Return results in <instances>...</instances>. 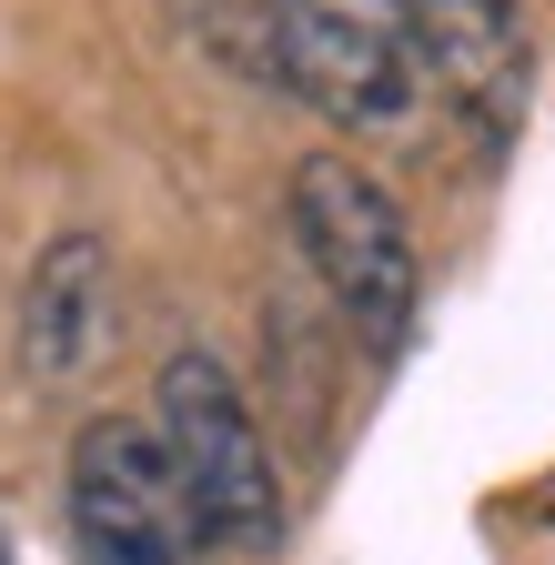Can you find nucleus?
Instances as JSON below:
<instances>
[{
    "mask_svg": "<svg viewBox=\"0 0 555 565\" xmlns=\"http://www.w3.org/2000/svg\"><path fill=\"white\" fill-rule=\"evenodd\" d=\"M284 202H293V243H303L313 282L333 294V313L354 323V343L394 353L414 333V303H425V263H414V233H404L394 192L354 152H303Z\"/></svg>",
    "mask_w": 555,
    "mask_h": 565,
    "instance_id": "f257e3e1",
    "label": "nucleus"
},
{
    "mask_svg": "<svg viewBox=\"0 0 555 565\" xmlns=\"http://www.w3.org/2000/svg\"><path fill=\"white\" fill-rule=\"evenodd\" d=\"M152 435H162L172 475L192 484L213 545H233V555H273V545H284V465H273V445H263V424H253V404H243L223 353L182 343L162 364Z\"/></svg>",
    "mask_w": 555,
    "mask_h": 565,
    "instance_id": "f03ea898",
    "label": "nucleus"
},
{
    "mask_svg": "<svg viewBox=\"0 0 555 565\" xmlns=\"http://www.w3.org/2000/svg\"><path fill=\"white\" fill-rule=\"evenodd\" d=\"M72 535L82 565H213L192 484L172 475L162 435L131 414H92L72 445Z\"/></svg>",
    "mask_w": 555,
    "mask_h": 565,
    "instance_id": "7ed1b4c3",
    "label": "nucleus"
},
{
    "mask_svg": "<svg viewBox=\"0 0 555 565\" xmlns=\"http://www.w3.org/2000/svg\"><path fill=\"white\" fill-rule=\"evenodd\" d=\"M111 333V243L102 233H51L21 282V374L31 384H82Z\"/></svg>",
    "mask_w": 555,
    "mask_h": 565,
    "instance_id": "20e7f679",
    "label": "nucleus"
},
{
    "mask_svg": "<svg viewBox=\"0 0 555 565\" xmlns=\"http://www.w3.org/2000/svg\"><path fill=\"white\" fill-rule=\"evenodd\" d=\"M414 41H425V71L484 121H515L525 102V41L505 0H414Z\"/></svg>",
    "mask_w": 555,
    "mask_h": 565,
    "instance_id": "39448f33",
    "label": "nucleus"
},
{
    "mask_svg": "<svg viewBox=\"0 0 555 565\" xmlns=\"http://www.w3.org/2000/svg\"><path fill=\"white\" fill-rule=\"evenodd\" d=\"M0 565H11V545H0Z\"/></svg>",
    "mask_w": 555,
    "mask_h": 565,
    "instance_id": "423d86ee",
    "label": "nucleus"
}]
</instances>
